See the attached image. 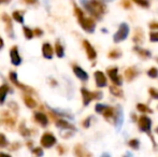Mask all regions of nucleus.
Instances as JSON below:
<instances>
[{
    "label": "nucleus",
    "mask_w": 158,
    "mask_h": 157,
    "mask_svg": "<svg viewBox=\"0 0 158 157\" xmlns=\"http://www.w3.org/2000/svg\"><path fill=\"white\" fill-rule=\"evenodd\" d=\"M82 3L84 8L97 19H100L106 12V6L100 0H82Z\"/></svg>",
    "instance_id": "1"
},
{
    "label": "nucleus",
    "mask_w": 158,
    "mask_h": 157,
    "mask_svg": "<svg viewBox=\"0 0 158 157\" xmlns=\"http://www.w3.org/2000/svg\"><path fill=\"white\" fill-rule=\"evenodd\" d=\"M74 13L77 15V21H79L80 25L82 26V28L87 32H94L96 27V23L94 19H90V17L84 16V12L77 6H74Z\"/></svg>",
    "instance_id": "2"
},
{
    "label": "nucleus",
    "mask_w": 158,
    "mask_h": 157,
    "mask_svg": "<svg viewBox=\"0 0 158 157\" xmlns=\"http://www.w3.org/2000/svg\"><path fill=\"white\" fill-rule=\"evenodd\" d=\"M82 96H83V103L84 105H88L95 99H101L102 93L101 92H89V90L82 88L81 89Z\"/></svg>",
    "instance_id": "3"
},
{
    "label": "nucleus",
    "mask_w": 158,
    "mask_h": 157,
    "mask_svg": "<svg viewBox=\"0 0 158 157\" xmlns=\"http://www.w3.org/2000/svg\"><path fill=\"white\" fill-rule=\"evenodd\" d=\"M128 34H129V26L127 25L126 23H123L119 25L118 30H117V32L114 35L113 40H114V42H116V43L122 42L128 37Z\"/></svg>",
    "instance_id": "4"
},
{
    "label": "nucleus",
    "mask_w": 158,
    "mask_h": 157,
    "mask_svg": "<svg viewBox=\"0 0 158 157\" xmlns=\"http://www.w3.org/2000/svg\"><path fill=\"white\" fill-rule=\"evenodd\" d=\"M138 125H139V128L141 129V131L143 132H150L151 131V127H152V121H151L150 118L145 115H142L139 118V121H138Z\"/></svg>",
    "instance_id": "5"
},
{
    "label": "nucleus",
    "mask_w": 158,
    "mask_h": 157,
    "mask_svg": "<svg viewBox=\"0 0 158 157\" xmlns=\"http://www.w3.org/2000/svg\"><path fill=\"white\" fill-rule=\"evenodd\" d=\"M40 142H41L42 147L48 149V147H52L53 145L56 143V138H55L52 134H50V132H45V134L41 137Z\"/></svg>",
    "instance_id": "6"
},
{
    "label": "nucleus",
    "mask_w": 158,
    "mask_h": 157,
    "mask_svg": "<svg viewBox=\"0 0 158 157\" xmlns=\"http://www.w3.org/2000/svg\"><path fill=\"white\" fill-rule=\"evenodd\" d=\"M106 72H108V76H110L111 81L113 82V83L115 84V85H122V83H123V81H122V78L118 76V69H117V67H111L109 68L108 70H106Z\"/></svg>",
    "instance_id": "7"
},
{
    "label": "nucleus",
    "mask_w": 158,
    "mask_h": 157,
    "mask_svg": "<svg viewBox=\"0 0 158 157\" xmlns=\"http://www.w3.org/2000/svg\"><path fill=\"white\" fill-rule=\"evenodd\" d=\"M83 45H84V48H85V51H86V54H87L88 59H90V60H94L96 57H97V53H96L95 48H93V45L87 41V40H84Z\"/></svg>",
    "instance_id": "8"
},
{
    "label": "nucleus",
    "mask_w": 158,
    "mask_h": 157,
    "mask_svg": "<svg viewBox=\"0 0 158 157\" xmlns=\"http://www.w3.org/2000/svg\"><path fill=\"white\" fill-rule=\"evenodd\" d=\"M10 56H11V61H12L13 65L19 66L22 63V58L19 54V48L17 46H13L10 51Z\"/></svg>",
    "instance_id": "9"
},
{
    "label": "nucleus",
    "mask_w": 158,
    "mask_h": 157,
    "mask_svg": "<svg viewBox=\"0 0 158 157\" xmlns=\"http://www.w3.org/2000/svg\"><path fill=\"white\" fill-rule=\"evenodd\" d=\"M2 19H3L4 24H6V31L11 38H13V25H12V21H11L10 16L6 13L2 14Z\"/></svg>",
    "instance_id": "10"
},
{
    "label": "nucleus",
    "mask_w": 158,
    "mask_h": 157,
    "mask_svg": "<svg viewBox=\"0 0 158 157\" xmlns=\"http://www.w3.org/2000/svg\"><path fill=\"white\" fill-rule=\"evenodd\" d=\"M95 80H96V84H97L98 87H104L106 85V78L104 76L103 72L101 71H96L95 72Z\"/></svg>",
    "instance_id": "11"
},
{
    "label": "nucleus",
    "mask_w": 158,
    "mask_h": 157,
    "mask_svg": "<svg viewBox=\"0 0 158 157\" xmlns=\"http://www.w3.org/2000/svg\"><path fill=\"white\" fill-rule=\"evenodd\" d=\"M33 118H35V122L39 123L42 127H46V126H48V116H46L44 113H42V112H35Z\"/></svg>",
    "instance_id": "12"
},
{
    "label": "nucleus",
    "mask_w": 158,
    "mask_h": 157,
    "mask_svg": "<svg viewBox=\"0 0 158 157\" xmlns=\"http://www.w3.org/2000/svg\"><path fill=\"white\" fill-rule=\"evenodd\" d=\"M2 118H3V122L6 126L12 128L13 126L15 125L16 118H14L13 115H10V113H8V112H2Z\"/></svg>",
    "instance_id": "13"
},
{
    "label": "nucleus",
    "mask_w": 158,
    "mask_h": 157,
    "mask_svg": "<svg viewBox=\"0 0 158 157\" xmlns=\"http://www.w3.org/2000/svg\"><path fill=\"white\" fill-rule=\"evenodd\" d=\"M73 72H74L75 76L80 80H82V81H87L88 80V74L86 73V71H84L81 67H79V66H73Z\"/></svg>",
    "instance_id": "14"
},
{
    "label": "nucleus",
    "mask_w": 158,
    "mask_h": 157,
    "mask_svg": "<svg viewBox=\"0 0 158 157\" xmlns=\"http://www.w3.org/2000/svg\"><path fill=\"white\" fill-rule=\"evenodd\" d=\"M42 53L45 58L51 59L53 57V48L51 46L50 43H44L42 46Z\"/></svg>",
    "instance_id": "15"
},
{
    "label": "nucleus",
    "mask_w": 158,
    "mask_h": 157,
    "mask_svg": "<svg viewBox=\"0 0 158 157\" xmlns=\"http://www.w3.org/2000/svg\"><path fill=\"white\" fill-rule=\"evenodd\" d=\"M56 126L61 129H69V130H75V127L72 125V124L68 123V122L64 121V119H58L56 122Z\"/></svg>",
    "instance_id": "16"
},
{
    "label": "nucleus",
    "mask_w": 158,
    "mask_h": 157,
    "mask_svg": "<svg viewBox=\"0 0 158 157\" xmlns=\"http://www.w3.org/2000/svg\"><path fill=\"white\" fill-rule=\"evenodd\" d=\"M138 76V71L135 67H129L128 69H126L125 71V78L128 80V81H131Z\"/></svg>",
    "instance_id": "17"
},
{
    "label": "nucleus",
    "mask_w": 158,
    "mask_h": 157,
    "mask_svg": "<svg viewBox=\"0 0 158 157\" xmlns=\"http://www.w3.org/2000/svg\"><path fill=\"white\" fill-rule=\"evenodd\" d=\"M114 121H115V125L117 127H119L122 125V123H123V111H122V109L119 107L117 108V110L114 113Z\"/></svg>",
    "instance_id": "18"
},
{
    "label": "nucleus",
    "mask_w": 158,
    "mask_h": 157,
    "mask_svg": "<svg viewBox=\"0 0 158 157\" xmlns=\"http://www.w3.org/2000/svg\"><path fill=\"white\" fill-rule=\"evenodd\" d=\"M8 92H9V86L6 84H3V85L0 86V105H2L4 102Z\"/></svg>",
    "instance_id": "19"
},
{
    "label": "nucleus",
    "mask_w": 158,
    "mask_h": 157,
    "mask_svg": "<svg viewBox=\"0 0 158 157\" xmlns=\"http://www.w3.org/2000/svg\"><path fill=\"white\" fill-rule=\"evenodd\" d=\"M9 78H10L11 82H12L13 84H15L16 86H19V88H22V89H26V86H24L23 84H21L19 82V80H17V74L15 73V72H10V74H9Z\"/></svg>",
    "instance_id": "20"
},
{
    "label": "nucleus",
    "mask_w": 158,
    "mask_h": 157,
    "mask_svg": "<svg viewBox=\"0 0 158 157\" xmlns=\"http://www.w3.org/2000/svg\"><path fill=\"white\" fill-rule=\"evenodd\" d=\"M110 92L112 95H114L115 97H118V98H122L123 97V90L121 89V88L118 87V85H112L110 86Z\"/></svg>",
    "instance_id": "21"
},
{
    "label": "nucleus",
    "mask_w": 158,
    "mask_h": 157,
    "mask_svg": "<svg viewBox=\"0 0 158 157\" xmlns=\"http://www.w3.org/2000/svg\"><path fill=\"white\" fill-rule=\"evenodd\" d=\"M143 31H142L141 29H139L138 28L137 30H135V37H133V42H135V44H141L142 42H143Z\"/></svg>",
    "instance_id": "22"
},
{
    "label": "nucleus",
    "mask_w": 158,
    "mask_h": 157,
    "mask_svg": "<svg viewBox=\"0 0 158 157\" xmlns=\"http://www.w3.org/2000/svg\"><path fill=\"white\" fill-rule=\"evenodd\" d=\"M24 102L26 103V105H27L28 108H31V109L37 107V102H35V100L32 98L31 96H25L24 97Z\"/></svg>",
    "instance_id": "23"
},
{
    "label": "nucleus",
    "mask_w": 158,
    "mask_h": 157,
    "mask_svg": "<svg viewBox=\"0 0 158 157\" xmlns=\"http://www.w3.org/2000/svg\"><path fill=\"white\" fill-rule=\"evenodd\" d=\"M114 113H115V110L111 107H106V109L102 112V115L104 116V118L109 119L111 118H114Z\"/></svg>",
    "instance_id": "24"
},
{
    "label": "nucleus",
    "mask_w": 158,
    "mask_h": 157,
    "mask_svg": "<svg viewBox=\"0 0 158 157\" xmlns=\"http://www.w3.org/2000/svg\"><path fill=\"white\" fill-rule=\"evenodd\" d=\"M135 51H137L138 54L141 57H143V58H148V57H151V53H150V51H148V50H143V48H139V46H135Z\"/></svg>",
    "instance_id": "25"
},
{
    "label": "nucleus",
    "mask_w": 158,
    "mask_h": 157,
    "mask_svg": "<svg viewBox=\"0 0 158 157\" xmlns=\"http://www.w3.org/2000/svg\"><path fill=\"white\" fill-rule=\"evenodd\" d=\"M137 109H138V111L142 112V113H153V110L150 109L148 105H143V103H138Z\"/></svg>",
    "instance_id": "26"
},
{
    "label": "nucleus",
    "mask_w": 158,
    "mask_h": 157,
    "mask_svg": "<svg viewBox=\"0 0 158 157\" xmlns=\"http://www.w3.org/2000/svg\"><path fill=\"white\" fill-rule=\"evenodd\" d=\"M55 52H56V55L58 57H63L64 56V48L63 45L60 44V42L57 41L56 44H55Z\"/></svg>",
    "instance_id": "27"
},
{
    "label": "nucleus",
    "mask_w": 158,
    "mask_h": 157,
    "mask_svg": "<svg viewBox=\"0 0 158 157\" xmlns=\"http://www.w3.org/2000/svg\"><path fill=\"white\" fill-rule=\"evenodd\" d=\"M19 132H21V134L24 137H29L30 134H31V130L27 129L25 124H22L21 125V127H19Z\"/></svg>",
    "instance_id": "28"
},
{
    "label": "nucleus",
    "mask_w": 158,
    "mask_h": 157,
    "mask_svg": "<svg viewBox=\"0 0 158 157\" xmlns=\"http://www.w3.org/2000/svg\"><path fill=\"white\" fill-rule=\"evenodd\" d=\"M121 55H122V52L119 50H113L109 53L108 56H109V58H111V59H116V58H119Z\"/></svg>",
    "instance_id": "29"
},
{
    "label": "nucleus",
    "mask_w": 158,
    "mask_h": 157,
    "mask_svg": "<svg viewBox=\"0 0 158 157\" xmlns=\"http://www.w3.org/2000/svg\"><path fill=\"white\" fill-rule=\"evenodd\" d=\"M74 153H75V155H77V156L89 155V154H88V153H86V152L84 151V149H83V147H81V145H77V147H75Z\"/></svg>",
    "instance_id": "30"
},
{
    "label": "nucleus",
    "mask_w": 158,
    "mask_h": 157,
    "mask_svg": "<svg viewBox=\"0 0 158 157\" xmlns=\"http://www.w3.org/2000/svg\"><path fill=\"white\" fill-rule=\"evenodd\" d=\"M23 31H24V35H25V37L27 39H32L33 36H35V32H33L32 30L30 29V28H28V27H24Z\"/></svg>",
    "instance_id": "31"
},
{
    "label": "nucleus",
    "mask_w": 158,
    "mask_h": 157,
    "mask_svg": "<svg viewBox=\"0 0 158 157\" xmlns=\"http://www.w3.org/2000/svg\"><path fill=\"white\" fill-rule=\"evenodd\" d=\"M13 19L17 22V23H23L24 19H23V15L19 11H14L13 12Z\"/></svg>",
    "instance_id": "32"
},
{
    "label": "nucleus",
    "mask_w": 158,
    "mask_h": 157,
    "mask_svg": "<svg viewBox=\"0 0 158 157\" xmlns=\"http://www.w3.org/2000/svg\"><path fill=\"white\" fill-rule=\"evenodd\" d=\"M148 76H150V78H152V79H155V78H157L158 76V69L157 68H151L150 70L148 71Z\"/></svg>",
    "instance_id": "33"
},
{
    "label": "nucleus",
    "mask_w": 158,
    "mask_h": 157,
    "mask_svg": "<svg viewBox=\"0 0 158 157\" xmlns=\"http://www.w3.org/2000/svg\"><path fill=\"white\" fill-rule=\"evenodd\" d=\"M133 2H135L138 6H143V8H148V6H150V2H148V0H133Z\"/></svg>",
    "instance_id": "34"
},
{
    "label": "nucleus",
    "mask_w": 158,
    "mask_h": 157,
    "mask_svg": "<svg viewBox=\"0 0 158 157\" xmlns=\"http://www.w3.org/2000/svg\"><path fill=\"white\" fill-rule=\"evenodd\" d=\"M128 144H129V147H131V149H135V150H137L138 147H139V145H140V143H139V141L137 140V139H132V140H130L128 142Z\"/></svg>",
    "instance_id": "35"
},
{
    "label": "nucleus",
    "mask_w": 158,
    "mask_h": 157,
    "mask_svg": "<svg viewBox=\"0 0 158 157\" xmlns=\"http://www.w3.org/2000/svg\"><path fill=\"white\" fill-rule=\"evenodd\" d=\"M8 145V141L3 134H0V147H6Z\"/></svg>",
    "instance_id": "36"
},
{
    "label": "nucleus",
    "mask_w": 158,
    "mask_h": 157,
    "mask_svg": "<svg viewBox=\"0 0 158 157\" xmlns=\"http://www.w3.org/2000/svg\"><path fill=\"white\" fill-rule=\"evenodd\" d=\"M106 109V105H96V107H95L96 112H98V113H102Z\"/></svg>",
    "instance_id": "37"
},
{
    "label": "nucleus",
    "mask_w": 158,
    "mask_h": 157,
    "mask_svg": "<svg viewBox=\"0 0 158 157\" xmlns=\"http://www.w3.org/2000/svg\"><path fill=\"white\" fill-rule=\"evenodd\" d=\"M148 92H150V95L153 97V98L158 99V90L157 89H155V88L152 87V88H150V90H148Z\"/></svg>",
    "instance_id": "38"
},
{
    "label": "nucleus",
    "mask_w": 158,
    "mask_h": 157,
    "mask_svg": "<svg viewBox=\"0 0 158 157\" xmlns=\"http://www.w3.org/2000/svg\"><path fill=\"white\" fill-rule=\"evenodd\" d=\"M32 154L38 155V156H41V155H43V151H42L41 147H35V149L32 150Z\"/></svg>",
    "instance_id": "39"
},
{
    "label": "nucleus",
    "mask_w": 158,
    "mask_h": 157,
    "mask_svg": "<svg viewBox=\"0 0 158 157\" xmlns=\"http://www.w3.org/2000/svg\"><path fill=\"white\" fill-rule=\"evenodd\" d=\"M150 40L152 42H158V32H152L150 35Z\"/></svg>",
    "instance_id": "40"
},
{
    "label": "nucleus",
    "mask_w": 158,
    "mask_h": 157,
    "mask_svg": "<svg viewBox=\"0 0 158 157\" xmlns=\"http://www.w3.org/2000/svg\"><path fill=\"white\" fill-rule=\"evenodd\" d=\"M122 6L126 9H129L131 6V2L130 0H122Z\"/></svg>",
    "instance_id": "41"
},
{
    "label": "nucleus",
    "mask_w": 158,
    "mask_h": 157,
    "mask_svg": "<svg viewBox=\"0 0 158 157\" xmlns=\"http://www.w3.org/2000/svg\"><path fill=\"white\" fill-rule=\"evenodd\" d=\"M89 124H90V118H86L85 121L83 122V126H84V127H85V128L89 127Z\"/></svg>",
    "instance_id": "42"
},
{
    "label": "nucleus",
    "mask_w": 158,
    "mask_h": 157,
    "mask_svg": "<svg viewBox=\"0 0 158 157\" xmlns=\"http://www.w3.org/2000/svg\"><path fill=\"white\" fill-rule=\"evenodd\" d=\"M150 28L151 29H158V23L157 22H153V23H151Z\"/></svg>",
    "instance_id": "43"
},
{
    "label": "nucleus",
    "mask_w": 158,
    "mask_h": 157,
    "mask_svg": "<svg viewBox=\"0 0 158 157\" xmlns=\"http://www.w3.org/2000/svg\"><path fill=\"white\" fill-rule=\"evenodd\" d=\"M35 34L37 35V36H41L43 32H42V30H40V29H38V28H37V29L35 30Z\"/></svg>",
    "instance_id": "44"
},
{
    "label": "nucleus",
    "mask_w": 158,
    "mask_h": 157,
    "mask_svg": "<svg viewBox=\"0 0 158 157\" xmlns=\"http://www.w3.org/2000/svg\"><path fill=\"white\" fill-rule=\"evenodd\" d=\"M3 48V40L1 39V37H0V50Z\"/></svg>",
    "instance_id": "45"
},
{
    "label": "nucleus",
    "mask_w": 158,
    "mask_h": 157,
    "mask_svg": "<svg viewBox=\"0 0 158 157\" xmlns=\"http://www.w3.org/2000/svg\"><path fill=\"white\" fill-rule=\"evenodd\" d=\"M11 0H0V3H2V2H4V3H9Z\"/></svg>",
    "instance_id": "46"
},
{
    "label": "nucleus",
    "mask_w": 158,
    "mask_h": 157,
    "mask_svg": "<svg viewBox=\"0 0 158 157\" xmlns=\"http://www.w3.org/2000/svg\"><path fill=\"white\" fill-rule=\"evenodd\" d=\"M25 1L27 2V3H33V2L37 1V0H25Z\"/></svg>",
    "instance_id": "47"
},
{
    "label": "nucleus",
    "mask_w": 158,
    "mask_h": 157,
    "mask_svg": "<svg viewBox=\"0 0 158 157\" xmlns=\"http://www.w3.org/2000/svg\"><path fill=\"white\" fill-rule=\"evenodd\" d=\"M100 1H102V2H109V1H112V0H100Z\"/></svg>",
    "instance_id": "48"
},
{
    "label": "nucleus",
    "mask_w": 158,
    "mask_h": 157,
    "mask_svg": "<svg viewBox=\"0 0 158 157\" xmlns=\"http://www.w3.org/2000/svg\"><path fill=\"white\" fill-rule=\"evenodd\" d=\"M156 132H157V134H158V127L156 128Z\"/></svg>",
    "instance_id": "49"
},
{
    "label": "nucleus",
    "mask_w": 158,
    "mask_h": 157,
    "mask_svg": "<svg viewBox=\"0 0 158 157\" xmlns=\"http://www.w3.org/2000/svg\"><path fill=\"white\" fill-rule=\"evenodd\" d=\"M157 61H158V59H157Z\"/></svg>",
    "instance_id": "50"
}]
</instances>
